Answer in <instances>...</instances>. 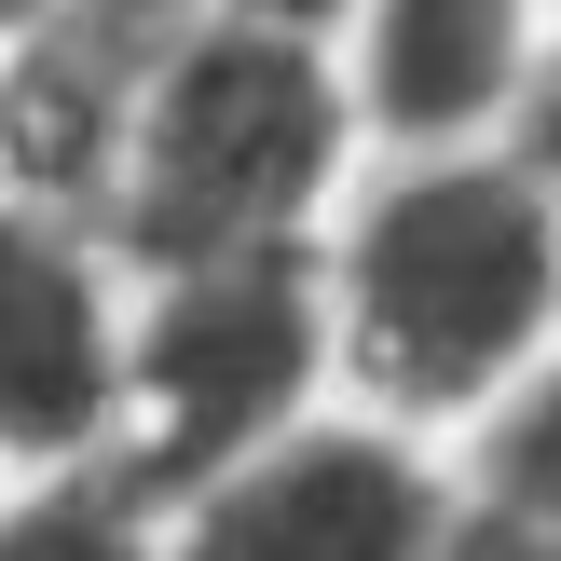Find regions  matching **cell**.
<instances>
[{"mask_svg":"<svg viewBox=\"0 0 561 561\" xmlns=\"http://www.w3.org/2000/svg\"><path fill=\"white\" fill-rule=\"evenodd\" d=\"M561 301L548 192L507 164H425L343 247V356L398 411H466L535 356Z\"/></svg>","mask_w":561,"mask_h":561,"instance_id":"1","label":"cell"},{"mask_svg":"<svg viewBox=\"0 0 561 561\" xmlns=\"http://www.w3.org/2000/svg\"><path fill=\"white\" fill-rule=\"evenodd\" d=\"M329 82L288 27H219V42H179L124 137V233L151 247L164 274L192 261H261L288 247V219L316 206L329 179Z\"/></svg>","mask_w":561,"mask_h":561,"instance_id":"2","label":"cell"},{"mask_svg":"<svg viewBox=\"0 0 561 561\" xmlns=\"http://www.w3.org/2000/svg\"><path fill=\"white\" fill-rule=\"evenodd\" d=\"M301 383H316V288H301L288 247L164 274V301L137 316V356H124V398L151 425V480H179V493L301 438L288 425Z\"/></svg>","mask_w":561,"mask_h":561,"instance_id":"3","label":"cell"},{"mask_svg":"<svg viewBox=\"0 0 561 561\" xmlns=\"http://www.w3.org/2000/svg\"><path fill=\"white\" fill-rule=\"evenodd\" d=\"M453 507L438 480L370 425H301L274 453L219 466L179 507V548L164 561H453Z\"/></svg>","mask_w":561,"mask_h":561,"instance_id":"4","label":"cell"},{"mask_svg":"<svg viewBox=\"0 0 561 561\" xmlns=\"http://www.w3.org/2000/svg\"><path fill=\"white\" fill-rule=\"evenodd\" d=\"M124 356L137 343L110 329L82 247L0 206V453H27V466L96 453L110 411H124Z\"/></svg>","mask_w":561,"mask_h":561,"instance_id":"5","label":"cell"},{"mask_svg":"<svg viewBox=\"0 0 561 561\" xmlns=\"http://www.w3.org/2000/svg\"><path fill=\"white\" fill-rule=\"evenodd\" d=\"M507 55H520V0H383L370 14V96H383V124L453 137L507 96Z\"/></svg>","mask_w":561,"mask_h":561,"instance_id":"6","label":"cell"},{"mask_svg":"<svg viewBox=\"0 0 561 561\" xmlns=\"http://www.w3.org/2000/svg\"><path fill=\"white\" fill-rule=\"evenodd\" d=\"M480 520L561 548V370H535L507 411H493V438H480Z\"/></svg>","mask_w":561,"mask_h":561,"instance_id":"7","label":"cell"},{"mask_svg":"<svg viewBox=\"0 0 561 561\" xmlns=\"http://www.w3.org/2000/svg\"><path fill=\"white\" fill-rule=\"evenodd\" d=\"M0 561H164L137 535L124 493H42V507H0Z\"/></svg>","mask_w":561,"mask_h":561,"instance_id":"8","label":"cell"},{"mask_svg":"<svg viewBox=\"0 0 561 561\" xmlns=\"http://www.w3.org/2000/svg\"><path fill=\"white\" fill-rule=\"evenodd\" d=\"M535 164H548V179H561V55H548V69H535Z\"/></svg>","mask_w":561,"mask_h":561,"instance_id":"9","label":"cell"},{"mask_svg":"<svg viewBox=\"0 0 561 561\" xmlns=\"http://www.w3.org/2000/svg\"><path fill=\"white\" fill-rule=\"evenodd\" d=\"M247 14H261V27H316L329 0H247Z\"/></svg>","mask_w":561,"mask_h":561,"instance_id":"10","label":"cell"},{"mask_svg":"<svg viewBox=\"0 0 561 561\" xmlns=\"http://www.w3.org/2000/svg\"><path fill=\"white\" fill-rule=\"evenodd\" d=\"M0 14H42V0H0Z\"/></svg>","mask_w":561,"mask_h":561,"instance_id":"11","label":"cell"}]
</instances>
